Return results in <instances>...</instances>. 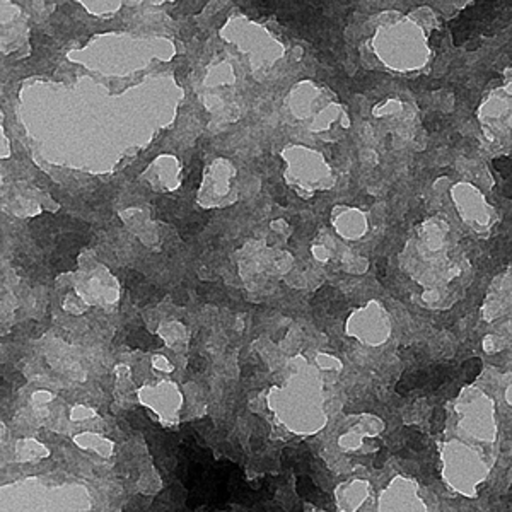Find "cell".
Wrapping results in <instances>:
<instances>
[{
    "label": "cell",
    "mask_w": 512,
    "mask_h": 512,
    "mask_svg": "<svg viewBox=\"0 0 512 512\" xmlns=\"http://www.w3.org/2000/svg\"><path fill=\"white\" fill-rule=\"evenodd\" d=\"M36 243L41 248L50 251L51 256H72L75 258L77 251L87 243V225L69 215H51L43 214L33 219L31 222Z\"/></svg>",
    "instance_id": "cell-1"
},
{
    "label": "cell",
    "mask_w": 512,
    "mask_h": 512,
    "mask_svg": "<svg viewBox=\"0 0 512 512\" xmlns=\"http://www.w3.org/2000/svg\"><path fill=\"white\" fill-rule=\"evenodd\" d=\"M312 306L316 311H321L325 316L335 317L340 314L342 311H345V299L340 295V292L333 289L330 285L321 287L312 297Z\"/></svg>",
    "instance_id": "cell-2"
},
{
    "label": "cell",
    "mask_w": 512,
    "mask_h": 512,
    "mask_svg": "<svg viewBox=\"0 0 512 512\" xmlns=\"http://www.w3.org/2000/svg\"><path fill=\"white\" fill-rule=\"evenodd\" d=\"M295 490L302 499L309 500V502H312V504L321 505V507L326 505V502L330 500V497H328L326 494H323L321 490L316 488V485L309 480V476H299L297 485H295Z\"/></svg>",
    "instance_id": "cell-3"
},
{
    "label": "cell",
    "mask_w": 512,
    "mask_h": 512,
    "mask_svg": "<svg viewBox=\"0 0 512 512\" xmlns=\"http://www.w3.org/2000/svg\"><path fill=\"white\" fill-rule=\"evenodd\" d=\"M210 219L208 214H188L183 220L178 222L179 234H181L183 239H189L191 236L198 234L205 225H207Z\"/></svg>",
    "instance_id": "cell-4"
},
{
    "label": "cell",
    "mask_w": 512,
    "mask_h": 512,
    "mask_svg": "<svg viewBox=\"0 0 512 512\" xmlns=\"http://www.w3.org/2000/svg\"><path fill=\"white\" fill-rule=\"evenodd\" d=\"M126 343L132 348H140V350H152L161 345V340L151 335L143 328H133V330L126 335Z\"/></svg>",
    "instance_id": "cell-5"
},
{
    "label": "cell",
    "mask_w": 512,
    "mask_h": 512,
    "mask_svg": "<svg viewBox=\"0 0 512 512\" xmlns=\"http://www.w3.org/2000/svg\"><path fill=\"white\" fill-rule=\"evenodd\" d=\"M197 292L200 299L207 302H215V304H227L229 302L227 290L217 284H212V282H202L197 287Z\"/></svg>",
    "instance_id": "cell-6"
},
{
    "label": "cell",
    "mask_w": 512,
    "mask_h": 512,
    "mask_svg": "<svg viewBox=\"0 0 512 512\" xmlns=\"http://www.w3.org/2000/svg\"><path fill=\"white\" fill-rule=\"evenodd\" d=\"M403 434H404V437H407V445H408V449L410 451H423L425 449V435L420 432V429L418 427H407V429H403Z\"/></svg>",
    "instance_id": "cell-7"
},
{
    "label": "cell",
    "mask_w": 512,
    "mask_h": 512,
    "mask_svg": "<svg viewBox=\"0 0 512 512\" xmlns=\"http://www.w3.org/2000/svg\"><path fill=\"white\" fill-rule=\"evenodd\" d=\"M200 181H202V161L197 159L189 166V173L186 179H184V186L188 189H197L200 186Z\"/></svg>",
    "instance_id": "cell-8"
},
{
    "label": "cell",
    "mask_w": 512,
    "mask_h": 512,
    "mask_svg": "<svg viewBox=\"0 0 512 512\" xmlns=\"http://www.w3.org/2000/svg\"><path fill=\"white\" fill-rule=\"evenodd\" d=\"M481 371V360L480 358H470L466 360L463 366H461V372L464 374V381L466 382H471L478 377V374Z\"/></svg>",
    "instance_id": "cell-9"
},
{
    "label": "cell",
    "mask_w": 512,
    "mask_h": 512,
    "mask_svg": "<svg viewBox=\"0 0 512 512\" xmlns=\"http://www.w3.org/2000/svg\"><path fill=\"white\" fill-rule=\"evenodd\" d=\"M492 164H494V167L502 178L512 181V157H497Z\"/></svg>",
    "instance_id": "cell-10"
},
{
    "label": "cell",
    "mask_w": 512,
    "mask_h": 512,
    "mask_svg": "<svg viewBox=\"0 0 512 512\" xmlns=\"http://www.w3.org/2000/svg\"><path fill=\"white\" fill-rule=\"evenodd\" d=\"M444 423H445V410L435 408L432 412V417H430V429H432V432L439 434L444 429Z\"/></svg>",
    "instance_id": "cell-11"
},
{
    "label": "cell",
    "mask_w": 512,
    "mask_h": 512,
    "mask_svg": "<svg viewBox=\"0 0 512 512\" xmlns=\"http://www.w3.org/2000/svg\"><path fill=\"white\" fill-rule=\"evenodd\" d=\"M205 366H207V362H205V358L203 357H200V355H195L189 358V362H188V367L191 369L193 372H202Z\"/></svg>",
    "instance_id": "cell-12"
},
{
    "label": "cell",
    "mask_w": 512,
    "mask_h": 512,
    "mask_svg": "<svg viewBox=\"0 0 512 512\" xmlns=\"http://www.w3.org/2000/svg\"><path fill=\"white\" fill-rule=\"evenodd\" d=\"M173 301L176 302L178 306H184V304H186V301H188L186 292H184L183 289H176V290L173 292Z\"/></svg>",
    "instance_id": "cell-13"
},
{
    "label": "cell",
    "mask_w": 512,
    "mask_h": 512,
    "mask_svg": "<svg viewBox=\"0 0 512 512\" xmlns=\"http://www.w3.org/2000/svg\"><path fill=\"white\" fill-rule=\"evenodd\" d=\"M440 125H442V120H440V118H439L437 115H435V116H430L429 120H425V126H427L429 130H432V128H434V130H439Z\"/></svg>",
    "instance_id": "cell-14"
},
{
    "label": "cell",
    "mask_w": 512,
    "mask_h": 512,
    "mask_svg": "<svg viewBox=\"0 0 512 512\" xmlns=\"http://www.w3.org/2000/svg\"><path fill=\"white\" fill-rule=\"evenodd\" d=\"M376 273H377V279L379 280H384V276H386V260H384V258L377 260V263H376Z\"/></svg>",
    "instance_id": "cell-15"
},
{
    "label": "cell",
    "mask_w": 512,
    "mask_h": 512,
    "mask_svg": "<svg viewBox=\"0 0 512 512\" xmlns=\"http://www.w3.org/2000/svg\"><path fill=\"white\" fill-rule=\"evenodd\" d=\"M384 461H386V447H381L376 456V461H374V466H376V468H381L384 464Z\"/></svg>",
    "instance_id": "cell-16"
}]
</instances>
